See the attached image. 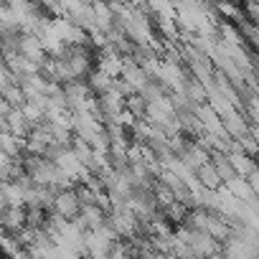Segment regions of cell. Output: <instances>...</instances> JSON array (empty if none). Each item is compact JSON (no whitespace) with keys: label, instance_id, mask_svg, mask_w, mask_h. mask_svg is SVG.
Returning a JSON list of instances; mask_svg holds the SVG:
<instances>
[{"label":"cell","instance_id":"277c9868","mask_svg":"<svg viewBox=\"0 0 259 259\" xmlns=\"http://www.w3.org/2000/svg\"><path fill=\"white\" fill-rule=\"evenodd\" d=\"M3 127H6V130H11V133H13L16 138L26 140L33 124H31V119L23 114V109H11V112H8V117H6V122H3Z\"/></svg>","mask_w":259,"mask_h":259},{"label":"cell","instance_id":"52a82bcc","mask_svg":"<svg viewBox=\"0 0 259 259\" xmlns=\"http://www.w3.org/2000/svg\"><path fill=\"white\" fill-rule=\"evenodd\" d=\"M87 3H92V6H97V3H107V0H87Z\"/></svg>","mask_w":259,"mask_h":259},{"label":"cell","instance_id":"3957f363","mask_svg":"<svg viewBox=\"0 0 259 259\" xmlns=\"http://www.w3.org/2000/svg\"><path fill=\"white\" fill-rule=\"evenodd\" d=\"M18 54H21V56H26L28 61L38 64V66L49 59V54H46V49H44V44H41V38H38L36 33H23V36H21Z\"/></svg>","mask_w":259,"mask_h":259},{"label":"cell","instance_id":"5b68a950","mask_svg":"<svg viewBox=\"0 0 259 259\" xmlns=\"http://www.w3.org/2000/svg\"><path fill=\"white\" fill-rule=\"evenodd\" d=\"M76 221L81 224L84 231H94V229H99V226L107 224V211H102L99 206H81Z\"/></svg>","mask_w":259,"mask_h":259},{"label":"cell","instance_id":"8992f818","mask_svg":"<svg viewBox=\"0 0 259 259\" xmlns=\"http://www.w3.org/2000/svg\"><path fill=\"white\" fill-rule=\"evenodd\" d=\"M0 97L6 99V104L11 107V109H21L23 104H26V92H23V87L18 84V81H13V84H8L3 92H0Z\"/></svg>","mask_w":259,"mask_h":259},{"label":"cell","instance_id":"7a4b0ae2","mask_svg":"<svg viewBox=\"0 0 259 259\" xmlns=\"http://www.w3.org/2000/svg\"><path fill=\"white\" fill-rule=\"evenodd\" d=\"M0 226L6 234H21L28 226V208L26 206H6L0 211Z\"/></svg>","mask_w":259,"mask_h":259},{"label":"cell","instance_id":"6da1fadb","mask_svg":"<svg viewBox=\"0 0 259 259\" xmlns=\"http://www.w3.org/2000/svg\"><path fill=\"white\" fill-rule=\"evenodd\" d=\"M81 211V201H79V193L76 188H64V191H56L54 201H51V213L66 219V221H74Z\"/></svg>","mask_w":259,"mask_h":259},{"label":"cell","instance_id":"ba28073f","mask_svg":"<svg viewBox=\"0 0 259 259\" xmlns=\"http://www.w3.org/2000/svg\"><path fill=\"white\" fill-rule=\"evenodd\" d=\"M3 31H6V28H3V23H0V36H3Z\"/></svg>","mask_w":259,"mask_h":259},{"label":"cell","instance_id":"9c48e42d","mask_svg":"<svg viewBox=\"0 0 259 259\" xmlns=\"http://www.w3.org/2000/svg\"><path fill=\"white\" fill-rule=\"evenodd\" d=\"M0 6H3V0H0Z\"/></svg>","mask_w":259,"mask_h":259}]
</instances>
